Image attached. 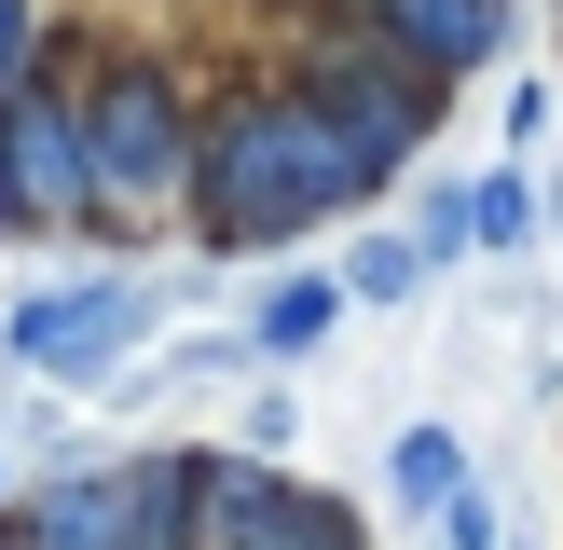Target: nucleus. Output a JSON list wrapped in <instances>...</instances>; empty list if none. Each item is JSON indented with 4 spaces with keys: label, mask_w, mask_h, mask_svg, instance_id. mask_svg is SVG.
Here are the masks:
<instances>
[{
    "label": "nucleus",
    "mask_w": 563,
    "mask_h": 550,
    "mask_svg": "<svg viewBox=\"0 0 563 550\" xmlns=\"http://www.w3.org/2000/svg\"><path fill=\"white\" fill-rule=\"evenodd\" d=\"M495 124H509V152H537V124H550V82H537V69H522V82H509V97H495Z\"/></svg>",
    "instance_id": "nucleus-16"
},
{
    "label": "nucleus",
    "mask_w": 563,
    "mask_h": 550,
    "mask_svg": "<svg viewBox=\"0 0 563 550\" xmlns=\"http://www.w3.org/2000/svg\"><path fill=\"white\" fill-rule=\"evenodd\" d=\"M137 330H152V289H137V275H69V289H27L0 344H14V372H42V385H124Z\"/></svg>",
    "instance_id": "nucleus-5"
},
{
    "label": "nucleus",
    "mask_w": 563,
    "mask_h": 550,
    "mask_svg": "<svg viewBox=\"0 0 563 550\" xmlns=\"http://www.w3.org/2000/svg\"><path fill=\"white\" fill-rule=\"evenodd\" d=\"M14 537L27 550H124V468H97V454L42 468V482L14 495Z\"/></svg>",
    "instance_id": "nucleus-9"
},
{
    "label": "nucleus",
    "mask_w": 563,
    "mask_h": 550,
    "mask_svg": "<svg viewBox=\"0 0 563 550\" xmlns=\"http://www.w3.org/2000/svg\"><path fill=\"white\" fill-rule=\"evenodd\" d=\"M344 302H357V275H275L262 317H247V358H317L344 330Z\"/></svg>",
    "instance_id": "nucleus-10"
},
{
    "label": "nucleus",
    "mask_w": 563,
    "mask_h": 550,
    "mask_svg": "<svg viewBox=\"0 0 563 550\" xmlns=\"http://www.w3.org/2000/svg\"><path fill=\"white\" fill-rule=\"evenodd\" d=\"M302 82H317V97H330V124H344L357 152L385 165V179H399V165H412V152H427V138H440V97H454V82H440L427 55L372 42V28H357V14L330 28L317 55H302Z\"/></svg>",
    "instance_id": "nucleus-4"
},
{
    "label": "nucleus",
    "mask_w": 563,
    "mask_h": 550,
    "mask_svg": "<svg viewBox=\"0 0 563 550\" xmlns=\"http://www.w3.org/2000/svg\"><path fill=\"white\" fill-rule=\"evenodd\" d=\"M385 495H399V509H454V495H467V440L454 427H440V413H412V427L399 440H385Z\"/></svg>",
    "instance_id": "nucleus-11"
},
{
    "label": "nucleus",
    "mask_w": 563,
    "mask_h": 550,
    "mask_svg": "<svg viewBox=\"0 0 563 550\" xmlns=\"http://www.w3.org/2000/svg\"><path fill=\"white\" fill-rule=\"evenodd\" d=\"M344 275H357V302H412V289H427L440 262H427L412 234H357V262H344Z\"/></svg>",
    "instance_id": "nucleus-13"
},
{
    "label": "nucleus",
    "mask_w": 563,
    "mask_h": 550,
    "mask_svg": "<svg viewBox=\"0 0 563 550\" xmlns=\"http://www.w3.org/2000/svg\"><path fill=\"white\" fill-rule=\"evenodd\" d=\"M207 495H220V454H207V440L137 454L124 468V550H207Z\"/></svg>",
    "instance_id": "nucleus-8"
},
{
    "label": "nucleus",
    "mask_w": 563,
    "mask_h": 550,
    "mask_svg": "<svg viewBox=\"0 0 563 550\" xmlns=\"http://www.w3.org/2000/svg\"><path fill=\"white\" fill-rule=\"evenodd\" d=\"M82 138H97L110 220H179L192 207V152H207V97H192L152 42H110L97 69H82Z\"/></svg>",
    "instance_id": "nucleus-2"
},
{
    "label": "nucleus",
    "mask_w": 563,
    "mask_h": 550,
    "mask_svg": "<svg viewBox=\"0 0 563 550\" xmlns=\"http://www.w3.org/2000/svg\"><path fill=\"white\" fill-rule=\"evenodd\" d=\"M467 193H482V248H509V262H522V248H537V234H550V220H563V207H550V193H537V179H522V165H495V179H467Z\"/></svg>",
    "instance_id": "nucleus-12"
},
{
    "label": "nucleus",
    "mask_w": 563,
    "mask_h": 550,
    "mask_svg": "<svg viewBox=\"0 0 563 550\" xmlns=\"http://www.w3.org/2000/svg\"><path fill=\"white\" fill-rule=\"evenodd\" d=\"M207 550H372V522L234 440V454H220V495H207Z\"/></svg>",
    "instance_id": "nucleus-6"
},
{
    "label": "nucleus",
    "mask_w": 563,
    "mask_h": 550,
    "mask_svg": "<svg viewBox=\"0 0 563 550\" xmlns=\"http://www.w3.org/2000/svg\"><path fill=\"white\" fill-rule=\"evenodd\" d=\"M55 69V14L42 0H0V82H42Z\"/></svg>",
    "instance_id": "nucleus-14"
},
{
    "label": "nucleus",
    "mask_w": 563,
    "mask_h": 550,
    "mask_svg": "<svg viewBox=\"0 0 563 550\" xmlns=\"http://www.w3.org/2000/svg\"><path fill=\"white\" fill-rule=\"evenodd\" d=\"M372 42H399V55H427L440 82H467V69H495L509 55V0H344Z\"/></svg>",
    "instance_id": "nucleus-7"
},
{
    "label": "nucleus",
    "mask_w": 563,
    "mask_h": 550,
    "mask_svg": "<svg viewBox=\"0 0 563 550\" xmlns=\"http://www.w3.org/2000/svg\"><path fill=\"white\" fill-rule=\"evenodd\" d=\"M440 550H495V509H482V482H467L454 509H440Z\"/></svg>",
    "instance_id": "nucleus-17"
},
{
    "label": "nucleus",
    "mask_w": 563,
    "mask_h": 550,
    "mask_svg": "<svg viewBox=\"0 0 563 550\" xmlns=\"http://www.w3.org/2000/svg\"><path fill=\"white\" fill-rule=\"evenodd\" d=\"M234 440H247V454H289V440H302V413H289V385H262V399H247V427H234Z\"/></svg>",
    "instance_id": "nucleus-15"
},
{
    "label": "nucleus",
    "mask_w": 563,
    "mask_h": 550,
    "mask_svg": "<svg viewBox=\"0 0 563 550\" xmlns=\"http://www.w3.org/2000/svg\"><path fill=\"white\" fill-rule=\"evenodd\" d=\"M357 193H385V165L330 124L317 82H234L207 97V152H192V234L207 248H302L317 220H344Z\"/></svg>",
    "instance_id": "nucleus-1"
},
{
    "label": "nucleus",
    "mask_w": 563,
    "mask_h": 550,
    "mask_svg": "<svg viewBox=\"0 0 563 550\" xmlns=\"http://www.w3.org/2000/svg\"><path fill=\"white\" fill-rule=\"evenodd\" d=\"M82 220H110L82 82H0V234H82Z\"/></svg>",
    "instance_id": "nucleus-3"
},
{
    "label": "nucleus",
    "mask_w": 563,
    "mask_h": 550,
    "mask_svg": "<svg viewBox=\"0 0 563 550\" xmlns=\"http://www.w3.org/2000/svg\"><path fill=\"white\" fill-rule=\"evenodd\" d=\"M0 509H14V454H0Z\"/></svg>",
    "instance_id": "nucleus-18"
}]
</instances>
